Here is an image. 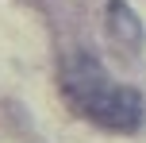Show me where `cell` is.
Instances as JSON below:
<instances>
[{
	"instance_id": "6da1fadb",
	"label": "cell",
	"mask_w": 146,
	"mask_h": 143,
	"mask_svg": "<svg viewBox=\"0 0 146 143\" xmlns=\"http://www.w3.org/2000/svg\"><path fill=\"white\" fill-rule=\"evenodd\" d=\"M62 89L73 101L77 112H85L88 120H96L100 128L115 132H135L142 124V97L131 85H115L100 70V62H92L88 54L69 58L62 70Z\"/></svg>"
}]
</instances>
